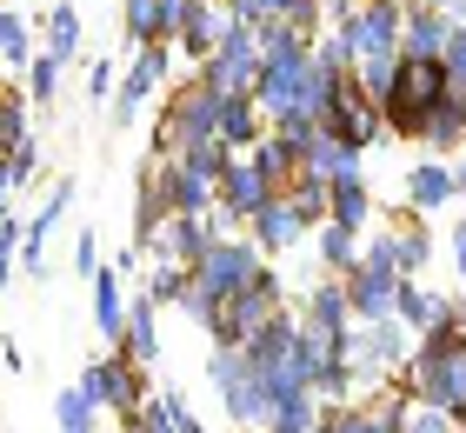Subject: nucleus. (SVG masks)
<instances>
[{
  "mask_svg": "<svg viewBox=\"0 0 466 433\" xmlns=\"http://www.w3.org/2000/svg\"><path fill=\"white\" fill-rule=\"evenodd\" d=\"M347 300H353V320H367V327H380L393 307H400V267H387V260H360V267L347 273Z\"/></svg>",
  "mask_w": 466,
  "mask_h": 433,
  "instance_id": "20e7f679",
  "label": "nucleus"
},
{
  "mask_svg": "<svg viewBox=\"0 0 466 433\" xmlns=\"http://www.w3.org/2000/svg\"><path fill=\"white\" fill-rule=\"evenodd\" d=\"M220 107L227 94H214V87H187V94L174 100V114L160 120V147L167 154H187V147H207V140H220Z\"/></svg>",
  "mask_w": 466,
  "mask_h": 433,
  "instance_id": "f03ea898",
  "label": "nucleus"
},
{
  "mask_svg": "<svg viewBox=\"0 0 466 433\" xmlns=\"http://www.w3.org/2000/svg\"><path fill=\"white\" fill-rule=\"evenodd\" d=\"M94 260H100V247H94V233H80V247H74V267H80V273H87V280H94V273H100V267H94Z\"/></svg>",
  "mask_w": 466,
  "mask_h": 433,
  "instance_id": "b1692460",
  "label": "nucleus"
},
{
  "mask_svg": "<svg viewBox=\"0 0 466 433\" xmlns=\"http://www.w3.org/2000/svg\"><path fill=\"white\" fill-rule=\"evenodd\" d=\"M453 187H460V193H466V160H460V167H453Z\"/></svg>",
  "mask_w": 466,
  "mask_h": 433,
  "instance_id": "bb28decb",
  "label": "nucleus"
},
{
  "mask_svg": "<svg viewBox=\"0 0 466 433\" xmlns=\"http://www.w3.org/2000/svg\"><path fill=\"white\" fill-rule=\"evenodd\" d=\"M214 40H220L214 7H207V0H187V14H180V47L194 54V60H207V54H214Z\"/></svg>",
  "mask_w": 466,
  "mask_h": 433,
  "instance_id": "f8f14e48",
  "label": "nucleus"
},
{
  "mask_svg": "<svg viewBox=\"0 0 466 433\" xmlns=\"http://www.w3.org/2000/svg\"><path fill=\"white\" fill-rule=\"evenodd\" d=\"M267 201H273V173L260 160H233L220 173V213H227V221H253Z\"/></svg>",
  "mask_w": 466,
  "mask_h": 433,
  "instance_id": "423d86ee",
  "label": "nucleus"
},
{
  "mask_svg": "<svg viewBox=\"0 0 466 433\" xmlns=\"http://www.w3.org/2000/svg\"><path fill=\"white\" fill-rule=\"evenodd\" d=\"M74 47H80V14L60 0L54 20H47V54H54V60H74Z\"/></svg>",
  "mask_w": 466,
  "mask_h": 433,
  "instance_id": "a211bd4d",
  "label": "nucleus"
},
{
  "mask_svg": "<svg viewBox=\"0 0 466 433\" xmlns=\"http://www.w3.org/2000/svg\"><path fill=\"white\" fill-rule=\"evenodd\" d=\"M34 160H40L34 147H14V160H7V187H27V180H34Z\"/></svg>",
  "mask_w": 466,
  "mask_h": 433,
  "instance_id": "5701e85b",
  "label": "nucleus"
},
{
  "mask_svg": "<svg viewBox=\"0 0 466 433\" xmlns=\"http://www.w3.org/2000/svg\"><path fill=\"white\" fill-rule=\"evenodd\" d=\"M0 47H7V60H14V67L27 60V20H20V14H7V20H0Z\"/></svg>",
  "mask_w": 466,
  "mask_h": 433,
  "instance_id": "4be33fe9",
  "label": "nucleus"
},
{
  "mask_svg": "<svg viewBox=\"0 0 466 433\" xmlns=\"http://www.w3.org/2000/svg\"><path fill=\"white\" fill-rule=\"evenodd\" d=\"M407 320H380V327H367V340H360V360H367V374L373 366H400L407 360Z\"/></svg>",
  "mask_w": 466,
  "mask_h": 433,
  "instance_id": "9d476101",
  "label": "nucleus"
},
{
  "mask_svg": "<svg viewBox=\"0 0 466 433\" xmlns=\"http://www.w3.org/2000/svg\"><path fill=\"white\" fill-rule=\"evenodd\" d=\"M214 387H220V400H227V414L240 420V427H267L273 420V387L260 374V360L247 354V346H220L214 354Z\"/></svg>",
  "mask_w": 466,
  "mask_h": 433,
  "instance_id": "f257e3e1",
  "label": "nucleus"
},
{
  "mask_svg": "<svg viewBox=\"0 0 466 433\" xmlns=\"http://www.w3.org/2000/svg\"><path fill=\"white\" fill-rule=\"evenodd\" d=\"M320 420H327V414H313V394H293V400L273 407L267 433H320Z\"/></svg>",
  "mask_w": 466,
  "mask_h": 433,
  "instance_id": "4468645a",
  "label": "nucleus"
},
{
  "mask_svg": "<svg viewBox=\"0 0 466 433\" xmlns=\"http://www.w3.org/2000/svg\"><path fill=\"white\" fill-rule=\"evenodd\" d=\"M320 260H327L333 273H353V267H360V260H353V227H340V221H333V227L320 233Z\"/></svg>",
  "mask_w": 466,
  "mask_h": 433,
  "instance_id": "6ab92c4d",
  "label": "nucleus"
},
{
  "mask_svg": "<svg viewBox=\"0 0 466 433\" xmlns=\"http://www.w3.org/2000/svg\"><path fill=\"white\" fill-rule=\"evenodd\" d=\"M320 433H340V427H333V414H327V420H320Z\"/></svg>",
  "mask_w": 466,
  "mask_h": 433,
  "instance_id": "cd10ccee",
  "label": "nucleus"
},
{
  "mask_svg": "<svg viewBox=\"0 0 466 433\" xmlns=\"http://www.w3.org/2000/svg\"><path fill=\"white\" fill-rule=\"evenodd\" d=\"M54 80H60V60H54V54H40V60H34V74H27V87H34V100H40V107H54Z\"/></svg>",
  "mask_w": 466,
  "mask_h": 433,
  "instance_id": "aec40b11",
  "label": "nucleus"
},
{
  "mask_svg": "<svg viewBox=\"0 0 466 433\" xmlns=\"http://www.w3.org/2000/svg\"><path fill=\"white\" fill-rule=\"evenodd\" d=\"M87 394L100 400V407H114V414H134V407L147 400V380H140V360H127V354H114V360H94L87 366Z\"/></svg>",
  "mask_w": 466,
  "mask_h": 433,
  "instance_id": "39448f33",
  "label": "nucleus"
},
{
  "mask_svg": "<svg viewBox=\"0 0 466 433\" xmlns=\"http://www.w3.org/2000/svg\"><path fill=\"white\" fill-rule=\"evenodd\" d=\"M194 273H200L207 300L220 307V300L247 294V287H253V280H260L267 267H260V253H253V247H240V241H214V247H207V260H200Z\"/></svg>",
  "mask_w": 466,
  "mask_h": 433,
  "instance_id": "7ed1b4c3",
  "label": "nucleus"
},
{
  "mask_svg": "<svg viewBox=\"0 0 466 433\" xmlns=\"http://www.w3.org/2000/svg\"><path fill=\"white\" fill-rule=\"evenodd\" d=\"M453 420H460V433H466V407H460V414H453Z\"/></svg>",
  "mask_w": 466,
  "mask_h": 433,
  "instance_id": "c85d7f7f",
  "label": "nucleus"
},
{
  "mask_svg": "<svg viewBox=\"0 0 466 433\" xmlns=\"http://www.w3.org/2000/svg\"><path fill=\"white\" fill-rule=\"evenodd\" d=\"M453 260H460V280H466V221L453 227Z\"/></svg>",
  "mask_w": 466,
  "mask_h": 433,
  "instance_id": "a878e982",
  "label": "nucleus"
},
{
  "mask_svg": "<svg viewBox=\"0 0 466 433\" xmlns=\"http://www.w3.org/2000/svg\"><path fill=\"white\" fill-rule=\"evenodd\" d=\"M367 180H360V173H353V180H333V221H340V227H367Z\"/></svg>",
  "mask_w": 466,
  "mask_h": 433,
  "instance_id": "2eb2a0df",
  "label": "nucleus"
},
{
  "mask_svg": "<svg viewBox=\"0 0 466 433\" xmlns=\"http://www.w3.org/2000/svg\"><path fill=\"white\" fill-rule=\"evenodd\" d=\"M154 314H160V300H154V294L127 307V346H120V354H127V360H140V366H154V360H160V334H154Z\"/></svg>",
  "mask_w": 466,
  "mask_h": 433,
  "instance_id": "1a4fd4ad",
  "label": "nucleus"
},
{
  "mask_svg": "<svg viewBox=\"0 0 466 433\" xmlns=\"http://www.w3.org/2000/svg\"><path fill=\"white\" fill-rule=\"evenodd\" d=\"M307 227H320V221H313V207L300 201V193H293V201H287V193H273V201H267L260 213H253V233H260V247H267V253L293 247Z\"/></svg>",
  "mask_w": 466,
  "mask_h": 433,
  "instance_id": "0eeeda50",
  "label": "nucleus"
},
{
  "mask_svg": "<svg viewBox=\"0 0 466 433\" xmlns=\"http://www.w3.org/2000/svg\"><path fill=\"white\" fill-rule=\"evenodd\" d=\"M253 94H227V107H220V140H253L260 134V114H253Z\"/></svg>",
  "mask_w": 466,
  "mask_h": 433,
  "instance_id": "dca6fc26",
  "label": "nucleus"
},
{
  "mask_svg": "<svg viewBox=\"0 0 466 433\" xmlns=\"http://www.w3.org/2000/svg\"><path fill=\"white\" fill-rule=\"evenodd\" d=\"M407 193H413V207H447L460 187H453V173L440 167V160H420V167L407 173Z\"/></svg>",
  "mask_w": 466,
  "mask_h": 433,
  "instance_id": "ddd939ff",
  "label": "nucleus"
},
{
  "mask_svg": "<svg viewBox=\"0 0 466 433\" xmlns=\"http://www.w3.org/2000/svg\"><path fill=\"white\" fill-rule=\"evenodd\" d=\"M94 327L107 334V340L127 334V307H120V280H114V267L94 273Z\"/></svg>",
  "mask_w": 466,
  "mask_h": 433,
  "instance_id": "9b49d317",
  "label": "nucleus"
},
{
  "mask_svg": "<svg viewBox=\"0 0 466 433\" xmlns=\"http://www.w3.org/2000/svg\"><path fill=\"white\" fill-rule=\"evenodd\" d=\"M94 420H100V400L87 394V387L60 394V433H94Z\"/></svg>",
  "mask_w": 466,
  "mask_h": 433,
  "instance_id": "f3484780",
  "label": "nucleus"
},
{
  "mask_svg": "<svg viewBox=\"0 0 466 433\" xmlns=\"http://www.w3.org/2000/svg\"><path fill=\"white\" fill-rule=\"evenodd\" d=\"M460 420L447 414V407H413V420H407V433H453Z\"/></svg>",
  "mask_w": 466,
  "mask_h": 433,
  "instance_id": "412c9836",
  "label": "nucleus"
},
{
  "mask_svg": "<svg viewBox=\"0 0 466 433\" xmlns=\"http://www.w3.org/2000/svg\"><path fill=\"white\" fill-rule=\"evenodd\" d=\"M7 147H27V114H20V100L7 107Z\"/></svg>",
  "mask_w": 466,
  "mask_h": 433,
  "instance_id": "393cba45",
  "label": "nucleus"
},
{
  "mask_svg": "<svg viewBox=\"0 0 466 433\" xmlns=\"http://www.w3.org/2000/svg\"><path fill=\"white\" fill-rule=\"evenodd\" d=\"M160 74H167V47H160V40H147L140 60H134V74H127V87H120V100H114V120H120V127L140 114V100L154 94V80H160Z\"/></svg>",
  "mask_w": 466,
  "mask_h": 433,
  "instance_id": "6e6552de",
  "label": "nucleus"
},
{
  "mask_svg": "<svg viewBox=\"0 0 466 433\" xmlns=\"http://www.w3.org/2000/svg\"><path fill=\"white\" fill-rule=\"evenodd\" d=\"M233 7H247V0H233Z\"/></svg>",
  "mask_w": 466,
  "mask_h": 433,
  "instance_id": "c756f323",
  "label": "nucleus"
}]
</instances>
